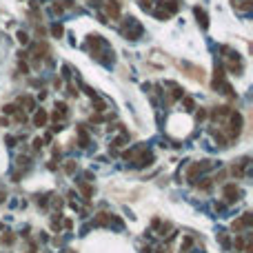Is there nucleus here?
Instances as JSON below:
<instances>
[{"label":"nucleus","mask_w":253,"mask_h":253,"mask_svg":"<svg viewBox=\"0 0 253 253\" xmlns=\"http://www.w3.org/2000/svg\"><path fill=\"white\" fill-rule=\"evenodd\" d=\"M195 118H198V122L207 120V109H198V111H195Z\"/></svg>","instance_id":"nucleus-21"},{"label":"nucleus","mask_w":253,"mask_h":253,"mask_svg":"<svg viewBox=\"0 0 253 253\" xmlns=\"http://www.w3.org/2000/svg\"><path fill=\"white\" fill-rule=\"evenodd\" d=\"M22 102H24V107H27L29 111H34V107H36V100L34 98H22Z\"/></svg>","instance_id":"nucleus-18"},{"label":"nucleus","mask_w":253,"mask_h":253,"mask_svg":"<svg viewBox=\"0 0 253 253\" xmlns=\"http://www.w3.org/2000/svg\"><path fill=\"white\" fill-rule=\"evenodd\" d=\"M20 71H22V73H27V71H29V67L24 65V62H20Z\"/></svg>","instance_id":"nucleus-26"},{"label":"nucleus","mask_w":253,"mask_h":253,"mask_svg":"<svg viewBox=\"0 0 253 253\" xmlns=\"http://www.w3.org/2000/svg\"><path fill=\"white\" fill-rule=\"evenodd\" d=\"M105 11H107L111 18H118V16H120V3H118V0H107Z\"/></svg>","instance_id":"nucleus-7"},{"label":"nucleus","mask_w":253,"mask_h":253,"mask_svg":"<svg viewBox=\"0 0 253 253\" xmlns=\"http://www.w3.org/2000/svg\"><path fill=\"white\" fill-rule=\"evenodd\" d=\"M38 149H42V138H36V140H34V151H38Z\"/></svg>","instance_id":"nucleus-24"},{"label":"nucleus","mask_w":253,"mask_h":253,"mask_svg":"<svg viewBox=\"0 0 253 253\" xmlns=\"http://www.w3.org/2000/svg\"><path fill=\"white\" fill-rule=\"evenodd\" d=\"M122 34L129 40H138L142 36V24H138L133 18H126V22L122 24Z\"/></svg>","instance_id":"nucleus-1"},{"label":"nucleus","mask_w":253,"mask_h":253,"mask_svg":"<svg viewBox=\"0 0 253 253\" xmlns=\"http://www.w3.org/2000/svg\"><path fill=\"white\" fill-rule=\"evenodd\" d=\"M47 120H49V113H47L44 109H38V111L34 113V124H36V126H44Z\"/></svg>","instance_id":"nucleus-8"},{"label":"nucleus","mask_w":253,"mask_h":253,"mask_svg":"<svg viewBox=\"0 0 253 253\" xmlns=\"http://www.w3.org/2000/svg\"><path fill=\"white\" fill-rule=\"evenodd\" d=\"M193 11H195V18H198V22L202 24V29H207V27H209V20H207V13H204V9L195 7Z\"/></svg>","instance_id":"nucleus-10"},{"label":"nucleus","mask_w":253,"mask_h":253,"mask_svg":"<svg viewBox=\"0 0 253 253\" xmlns=\"http://www.w3.org/2000/svg\"><path fill=\"white\" fill-rule=\"evenodd\" d=\"M75 133H78V138H80V147H89V133H87V129L82 124L75 126Z\"/></svg>","instance_id":"nucleus-9"},{"label":"nucleus","mask_w":253,"mask_h":253,"mask_svg":"<svg viewBox=\"0 0 253 253\" xmlns=\"http://www.w3.org/2000/svg\"><path fill=\"white\" fill-rule=\"evenodd\" d=\"M18 42H20V44H27V42H29V36L24 34V31H18Z\"/></svg>","instance_id":"nucleus-20"},{"label":"nucleus","mask_w":253,"mask_h":253,"mask_svg":"<svg viewBox=\"0 0 253 253\" xmlns=\"http://www.w3.org/2000/svg\"><path fill=\"white\" fill-rule=\"evenodd\" d=\"M244 167H246V160H242V162L233 164V167H231V173L235 175V178H242V175H244Z\"/></svg>","instance_id":"nucleus-11"},{"label":"nucleus","mask_w":253,"mask_h":253,"mask_svg":"<svg viewBox=\"0 0 253 253\" xmlns=\"http://www.w3.org/2000/svg\"><path fill=\"white\" fill-rule=\"evenodd\" d=\"M51 34H54L56 38H60V36L65 34V29H62V24H51Z\"/></svg>","instance_id":"nucleus-14"},{"label":"nucleus","mask_w":253,"mask_h":253,"mask_svg":"<svg viewBox=\"0 0 253 253\" xmlns=\"http://www.w3.org/2000/svg\"><path fill=\"white\" fill-rule=\"evenodd\" d=\"M180 67L184 69V71H189L187 75L189 78H193V80H204V71H202V67H195V65H189V62H180Z\"/></svg>","instance_id":"nucleus-2"},{"label":"nucleus","mask_w":253,"mask_h":253,"mask_svg":"<svg viewBox=\"0 0 253 253\" xmlns=\"http://www.w3.org/2000/svg\"><path fill=\"white\" fill-rule=\"evenodd\" d=\"M251 224H253V220H251V213H244L240 220H235V222H233V231H240V229H249Z\"/></svg>","instance_id":"nucleus-5"},{"label":"nucleus","mask_w":253,"mask_h":253,"mask_svg":"<svg viewBox=\"0 0 253 253\" xmlns=\"http://www.w3.org/2000/svg\"><path fill=\"white\" fill-rule=\"evenodd\" d=\"M3 111H5V113H16V107H13V105H5Z\"/></svg>","instance_id":"nucleus-23"},{"label":"nucleus","mask_w":253,"mask_h":253,"mask_svg":"<svg viewBox=\"0 0 253 253\" xmlns=\"http://www.w3.org/2000/svg\"><path fill=\"white\" fill-rule=\"evenodd\" d=\"M211 187H213V180H211V178H204V180L200 182V189H202V191H209Z\"/></svg>","instance_id":"nucleus-15"},{"label":"nucleus","mask_w":253,"mask_h":253,"mask_svg":"<svg viewBox=\"0 0 253 253\" xmlns=\"http://www.w3.org/2000/svg\"><path fill=\"white\" fill-rule=\"evenodd\" d=\"M65 118H67V105H65V102H58V105H56V111L51 113V120L62 122Z\"/></svg>","instance_id":"nucleus-6"},{"label":"nucleus","mask_w":253,"mask_h":253,"mask_svg":"<svg viewBox=\"0 0 253 253\" xmlns=\"http://www.w3.org/2000/svg\"><path fill=\"white\" fill-rule=\"evenodd\" d=\"M75 169H78V164H75L73 160H67V162H65V173L71 175V173H75Z\"/></svg>","instance_id":"nucleus-12"},{"label":"nucleus","mask_w":253,"mask_h":253,"mask_svg":"<svg viewBox=\"0 0 253 253\" xmlns=\"http://www.w3.org/2000/svg\"><path fill=\"white\" fill-rule=\"evenodd\" d=\"M7 200V191L5 189H0V202H5Z\"/></svg>","instance_id":"nucleus-25"},{"label":"nucleus","mask_w":253,"mask_h":253,"mask_svg":"<svg viewBox=\"0 0 253 253\" xmlns=\"http://www.w3.org/2000/svg\"><path fill=\"white\" fill-rule=\"evenodd\" d=\"M182 105L187 107V111H191V109L195 107V102H193V100H191V98H184V100H182Z\"/></svg>","instance_id":"nucleus-22"},{"label":"nucleus","mask_w":253,"mask_h":253,"mask_svg":"<svg viewBox=\"0 0 253 253\" xmlns=\"http://www.w3.org/2000/svg\"><path fill=\"white\" fill-rule=\"evenodd\" d=\"M80 191H82V195H85L87 200H89V198H91V193H93V189H91L89 184H80Z\"/></svg>","instance_id":"nucleus-17"},{"label":"nucleus","mask_w":253,"mask_h":253,"mask_svg":"<svg viewBox=\"0 0 253 253\" xmlns=\"http://www.w3.org/2000/svg\"><path fill=\"white\" fill-rule=\"evenodd\" d=\"M153 13H156V18H158V20H167V18H169V11L164 9V5H162L160 9H156Z\"/></svg>","instance_id":"nucleus-13"},{"label":"nucleus","mask_w":253,"mask_h":253,"mask_svg":"<svg viewBox=\"0 0 253 253\" xmlns=\"http://www.w3.org/2000/svg\"><path fill=\"white\" fill-rule=\"evenodd\" d=\"M207 169H211V162L209 160H204V162H193L191 167H189V173H187V178L193 182V178L198 173H202V171H207Z\"/></svg>","instance_id":"nucleus-3"},{"label":"nucleus","mask_w":253,"mask_h":253,"mask_svg":"<svg viewBox=\"0 0 253 253\" xmlns=\"http://www.w3.org/2000/svg\"><path fill=\"white\" fill-rule=\"evenodd\" d=\"M7 144H9V147H13V144H16V138H11V136H9V138H7Z\"/></svg>","instance_id":"nucleus-27"},{"label":"nucleus","mask_w":253,"mask_h":253,"mask_svg":"<svg viewBox=\"0 0 253 253\" xmlns=\"http://www.w3.org/2000/svg\"><path fill=\"white\" fill-rule=\"evenodd\" d=\"M222 195L229 200V202H233V200H238V195H240V189L235 187V184H226L224 189H222Z\"/></svg>","instance_id":"nucleus-4"},{"label":"nucleus","mask_w":253,"mask_h":253,"mask_svg":"<svg viewBox=\"0 0 253 253\" xmlns=\"http://www.w3.org/2000/svg\"><path fill=\"white\" fill-rule=\"evenodd\" d=\"M13 242H16V235H13V233H7V235L3 238V244H7V246H11Z\"/></svg>","instance_id":"nucleus-19"},{"label":"nucleus","mask_w":253,"mask_h":253,"mask_svg":"<svg viewBox=\"0 0 253 253\" xmlns=\"http://www.w3.org/2000/svg\"><path fill=\"white\" fill-rule=\"evenodd\" d=\"M167 11L175 13V11H178V3H175V0H167Z\"/></svg>","instance_id":"nucleus-16"}]
</instances>
